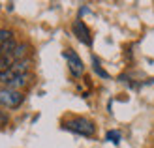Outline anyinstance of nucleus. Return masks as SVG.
<instances>
[{
    "instance_id": "nucleus-1",
    "label": "nucleus",
    "mask_w": 154,
    "mask_h": 148,
    "mask_svg": "<svg viewBox=\"0 0 154 148\" xmlns=\"http://www.w3.org/2000/svg\"><path fill=\"white\" fill-rule=\"evenodd\" d=\"M64 128L73 131L77 135H83V137H92L96 133V126L87 118H72L64 124Z\"/></svg>"
},
{
    "instance_id": "nucleus-2",
    "label": "nucleus",
    "mask_w": 154,
    "mask_h": 148,
    "mask_svg": "<svg viewBox=\"0 0 154 148\" xmlns=\"http://www.w3.org/2000/svg\"><path fill=\"white\" fill-rule=\"evenodd\" d=\"M23 99H25V96L21 94L19 90H13V88H2L0 90V105H4L8 109H17Z\"/></svg>"
},
{
    "instance_id": "nucleus-3",
    "label": "nucleus",
    "mask_w": 154,
    "mask_h": 148,
    "mask_svg": "<svg viewBox=\"0 0 154 148\" xmlns=\"http://www.w3.org/2000/svg\"><path fill=\"white\" fill-rule=\"evenodd\" d=\"M64 56H66V60H68V68H70V73H72L73 77H81L83 71H85V64H83L81 56H79V54H77L75 51H72V49H68V51L64 53Z\"/></svg>"
},
{
    "instance_id": "nucleus-4",
    "label": "nucleus",
    "mask_w": 154,
    "mask_h": 148,
    "mask_svg": "<svg viewBox=\"0 0 154 148\" xmlns=\"http://www.w3.org/2000/svg\"><path fill=\"white\" fill-rule=\"evenodd\" d=\"M73 34L77 36V40L83 41L85 45H90V43H92L90 32H88V28H87V25H85L83 21H75V23H73Z\"/></svg>"
},
{
    "instance_id": "nucleus-5",
    "label": "nucleus",
    "mask_w": 154,
    "mask_h": 148,
    "mask_svg": "<svg viewBox=\"0 0 154 148\" xmlns=\"http://www.w3.org/2000/svg\"><path fill=\"white\" fill-rule=\"evenodd\" d=\"M26 83H28V73H17L11 79V83L8 84V88H13V90H19L23 86H26Z\"/></svg>"
},
{
    "instance_id": "nucleus-6",
    "label": "nucleus",
    "mask_w": 154,
    "mask_h": 148,
    "mask_svg": "<svg viewBox=\"0 0 154 148\" xmlns=\"http://www.w3.org/2000/svg\"><path fill=\"white\" fill-rule=\"evenodd\" d=\"M26 43H19L17 45V47H15V51L11 53V58H13V64H15V62H19V60H23V56H25V54H26Z\"/></svg>"
},
{
    "instance_id": "nucleus-7",
    "label": "nucleus",
    "mask_w": 154,
    "mask_h": 148,
    "mask_svg": "<svg viewBox=\"0 0 154 148\" xmlns=\"http://www.w3.org/2000/svg\"><path fill=\"white\" fill-rule=\"evenodd\" d=\"M92 64H94V71L100 75V77H103V79H107V77H109V75H107V71H105V69L102 68V66H100V62L94 58V60H92Z\"/></svg>"
},
{
    "instance_id": "nucleus-8",
    "label": "nucleus",
    "mask_w": 154,
    "mask_h": 148,
    "mask_svg": "<svg viewBox=\"0 0 154 148\" xmlns=\"http://www.w3.org/2000/svg\"><path fill=\"white\" fill-rule=\"evenodd\" d=\"M11 30H6V28H0V45L6 43L8 40H11Z\"/></svg>"
},
{
    "instance_id": "nucleus-9",
    "label": "nucleus",
    "mask_w": 154,
    "mask_h": 148,
    "mask_svg": "<svg viewBox=\"0 0 154 148\" xmlns=\"http://www.w3.org/2000/svg\"><path fill=\"white\" fill-rule=\"evenodd\" d=\"M107 139L113 141V143H119L120 141V133L119 131H109V133H107Z\"/></svg>"
},
{
    "instance_id": "nucleus-10",
    "label": "nucleus",
    "mask_w": 154,
    "mask_h": 148,
    "mask_svg": "<svg viewBox=\"0 0 154 148\" xmlns=\"http://www.w3.org/2000/svg\"><path fill=\"white\" fill-rule=\"evenodd\" d=\"M8 120H10V116H8L4 111H0V126H4V124H8Z\"/></svg>"
}]
</instances>
